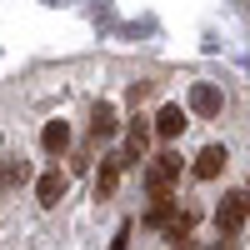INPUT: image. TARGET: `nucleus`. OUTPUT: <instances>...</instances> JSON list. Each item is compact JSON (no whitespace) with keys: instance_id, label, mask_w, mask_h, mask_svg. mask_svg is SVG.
<instances>
[{"instance_id":"12","label":"nucleus","mask_w":250,"mask_h":250,"mask_svg":"<svg viewBox=\"0 0 250 250\" xmlns=\"http://www.w3.org/2000/svg\"><path fill=\"white\" fill-rule=\"evenodd\" d=\"M40 145H45V155H60V150L70 145V125H65V120H50L45 130H40Z\"/></svg>"},{"instance_id":"9","label":"nucleus","mask_w":250,"mask_h":250,"mask_svg":"<svg viewBox=\"0 0 250 250\" xmlns=\"http://www.w3.org/2000/svg\"><path fill=\"white\" fill-rule=\"evenodd\" d=\"M115 125H120L115 105H110V100H100V105L90 110V135H95V140H105V135H115Z\"/></svg>"},{"instance_id":"8","label":"nucleus","mask_w":250,"mask_h":250,"mask_svg":"<svg viewBox=\"0 0 250 250\" xmlns=\"http://www.w3.org/2000/svg\"><path fill=\"white\" fill-rule=\"evenodd\" d=\"M35 195H40V205H60V200H65V175L45 170V175L35 180Z\"/></svg>"},{"instance_id":"10","label":"nucleus","mask_w":250,"mask_h":250,"mask_svg":"<svg viewBox=\"0 0 250 250\" xmlns=\"http://www.w3.org/2000/svg\"><path fill=\"white\" fill-rule=\"evenodd\" d=\"M185 130V110L180 105H160V115H155V135L160 140H175Z\"/></svg>"},{"instance_id":"6","label":"nucleus","mask_w":250,"mask_h":250,"mask_svg":"<svg viewBox=\"0 0 250 250\" xmlns=\"http://www.w3.org/2000/svg\"><path fill=\"white\" fill-rule=\"evenodd\" d=\"M120 155H110V160H100V175H95V200H110L115 195V185H120Z\"/></svg>"},{"instance_id":"4","label":"nucleus","mask_w":250,"mask_h":250,"mask_svg":"<svg viewBox=\"0 0 250 250\" xmlns=\"http://www.w3.org/2000/svg\"><path fill=\"white\" fill-rule=\"evenodd\" d=\"M145 145H150V125H145V115L130 120V135H125V150H120V165H135L145 155Z\"/></svg>"},{"instance_id":"14","label":"nucleus","mask_w":250,"mask_h":250,"mask_svg":"<svg viewBox=\"0 0 250 250\" xmlns=\"http://www.w3.org/2000/svg\"><path fill=\"white\" fill-rule=\"evenodd\" d=\"M175 250H195V245H190V240H180V245H175Z\"/></svg>"},{"instance_id":"1","label":"nucleus","mask_w":250,"mask_h":250,"mask_svg":"<svg viewBox=\"0 0 250 250\" xmlns=\"http://www.w3.org/2000/svg\"><path fill=\"white\" fill-rule=\"evenodd\" d=\"M250 220V190H230L215 205V230L220 235H240V225Z\"/></svg>"},{"instance_id":"13","label":"nucleus","mask_w":250,"mask_h":250,"mask_svg":"<svg viewBox=\"0 0 250 250\" xmlns=\"http://www.w3.org/2000/svg\"><path fill=\"white\" fill-rule=\"evenodd\" d=\"M125 240H130V225H120V230H115V240H110V250H125Z\"/></svg>"},{"instance_id":"3","label":"nucleus","mask_w":250,"mask_h":250,"mask_svg":"<svg viewBox=\"0 0 250 250\" xmlns=\"http://www.w3.org/2000/svg\"><path fill=\"white\" fill-rule=\"evenodd\" d=\"M180 220H185V215H180V200H175V195H165V200H155L150 210H145V225H150V230H165V235H170Z\"/></svg>"},{"instance_id":"2","label":"nucleus","mask_w":250,"mask_h":250,"mask_svg":"<svg viewBox=\"0 0 250 250\" xmlns=\"http://www.w3.org/2000/svg\"><path fill=\"white\" fill-rule=\"evenodd\" d=\"M175 175H180V155L165 150V155H155L150 170H145V190H150L155 200H165V195H170V185H175Z\"/></svg>"},{"instance_id":"11","label":"nucleus","mask_w":250,"mask_h":250,"mask_svg":"<svg viewBox=\"0 0 250 250\" xmlns=\"http://www.w3.org/2000/svg\"><path fill=\"white\" fill-rule=\"evenodd\" d=\"M30 180V160H0V195Z\"/></svg>"},{"instance_id":"7","label":"nucleus","mask_w":250,"mask_h":250,"mask_svg":"<svg viewBox=\"0 0 250 250\" xmlns=\"http://www.w3.org/2000/svg\"><path fill=\"white\" fill-rule=\"evenodd\" d=\"M190 110L195 115H220V90L205 85V80H195V85H190Z\"/></svg>"},{"instance_id":"5","label":"nucleus","mask_w":250,"mask_h":250,"mask_svg":"<svg viewBox=\"0 0 250 250\" xmlns=\"http://www.w3.org/2000/svg\"><path fill=\"white\" fill-rule=\"evenodd\" d=\"M225 160H230V155H225V145H205V150L195 155V180H215V175L225 170Z\"/></svg>"}]
</instances>
